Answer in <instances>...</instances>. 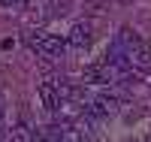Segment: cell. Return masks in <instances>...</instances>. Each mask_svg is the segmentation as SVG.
Here are the masks:
<instances>
[{
  "instance_id": "cell-6",
  "label": "cell",
  "mask_w": 151,
  "mask_h": 142,
  "mask_svg": "<svg viewBox=\"0 0 151 142\" xmlns=\"http://www.w3.org/2000/svg\"><path fill=\"white\" fill-rule=\"evenodd\" d=\"M67 40H70L73 48H88L91 40H94V33H91V27H88L85 21H79V24H73V27H70V36H67Z\"/></svg>"
},
{
  "instance_id": "cell-11",
  "label": "cell",
  "mask_w": 151,
  "mask_h": 142,
  "mask_svg": "<svg viewBox=\"0 0 151 142\" xmlns=\"http://www.w3.org/2000/svg\"><path fill=\"white\" fill-rule=\"evenodd\" d=\"M118 3H124V6H130V3H136V0H118Z\"/></svg>"
},
{
  "instance_id": "cell-8",
  "label": "cell",
  "mask_w": 151,
  "mask_h": 142,
  "mask_svg": "<svg viewBox=\"0 0 151 142\" xmlns=\"http://www.w3.org/2000/svg\"><path fill=\"white\" fill-rule=\"evenodd\" d=\"M6 142H30V133H27V127H12Z\"/></svg>"
},
{
  "instance_id": "cell-10",
  "label": "cell",
  "mask_w": 151,
  "mask_h": 142,
  "mask_svg": "<svg viewBox=\"0 0 151 142\" xmlns=\"http://www.w3.org/2000/svg\"><path fill=\"white\" fill-rule=\"evenodd\" d=\"M30 142H60L55 133H48V130H40V133H33L30 136Z\"/></svg>"
},
{
  "instance_id": "cell-4",
  "label": "cell",
  "mask_w": 151,
  "mask_h": 142,
  "mask_svg": "<svg viewBox=\"0 0 151 142\" xmlns=\"http://www.w3.org/2000/svg\"><path fill=\"white\" fill-rule=\"evenodd\" d=\"M121 109V100L112 97V94H97L91 103H88V115H94V118H106V115H115Z\"/></svg>"
},
{
  "instance_id": "cell-7",
  "label": "cell",
  "mask_w": 151,
  "mask_h": 142,
  "mask_svg": "<svg viewBox=\"0 0 151 142\" xmlns=\"http://www.w3.org/2000/svg\"><path fill=\"white\" fill-rule=\"evenodd\" d=\"M118 36H121V43H124V45H127V48H133L136 43H142V36H139V33H136L133 27H121V33H118Z\"/></svg>"
},
{
  "instance_id": "cell-5",
  "label": "cell",
  "mask_w": 151,
  "mask_h": 142,
  "mask_svg": "<svg viewBox=\"0 0 151 142\" xmlns=\"http://www.w3.org/2000/svg\"><path fill=\"white\" fill-rule=\"evenodd\" d=\"M127 55H130V63L136 70L151 73V45L148 43H136L133 48H127Z\"/></svg>"
},
{
  "instance_id": "cell-3",
  "label": "cell",
  "mask_w": 151,
  "mask_h": 142,
  "mask_svg": "<svg viewBox=\"0 0 151 142\" xmlns=\"http://www.w3.org/2000/svg\"><path fill=\"white\" fill-rule=\"evenodd\" d=\"M40 100H42L45 109L55 112L60 103H64V85L55 82V79H42V82H40Z\"/></svg>"
},
{
  "instance_id": "cell-2",
  "label": "cell",
  "mask_w": 151,
  "mask_h": 142,
  "mask_svg": "<svg viewBox=\"0 0 151 142\" xmlns=\"http://www.w3.org/2000/svg\"><path fill=\"white\" fill-rule=\"evenodd\" d=\"M118 76H115V70H112L109 63H88V67L82 70V82L85 85H109Z\"/></svg>"
},
{
  "instance_id": "cell-1",
  "label": "cell",
  "mask_w": 151,
  "mask_h": 142,
  "mask_svg": "<svg viewBox=\"0 0 151 142\" xmlns=\"http://www.w3.org/2000/svg\"><path fill=\"white\" fill-rule=\"evenodd\" d=\"M27 45H30V51H36L42 58H60V55H67L70 40H60L55 33H33V36H27Z\"/></svg>"
},
{
  "instance_id": "cell-9",
  "label": "cell",
  "mask_w": 151,
  "mask_h": 142,
  "mask_svg": "<svg viewBox=\"0 0 151 142\" xmlns=\"http://www.w3.org/2000/svg\"><path fill=\"white\" fill-rule=\"evenodd\" d=\"M0 6H3V9H9V12H18V9H24V6H27V0H0Z\"/></svg>"
}]
</instances>
